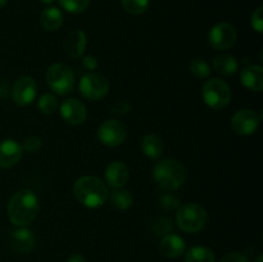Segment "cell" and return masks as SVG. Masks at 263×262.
<instances>
[{
  "mask_svg": "<svg viewBox=\"0 0 263 262\" xmlns=\"http://www.w3.org/2000/svg\"><path fill=\"white\" fill-rule=\"evenodd\" d=\"M10 246L21 253H28L36 246V235L27 226L13 230L10 233Z\"/></svg>",
  "mask_w": 263,
  "mask_h": 262,
  "instance_id": "9a60e30c",
  "label": "cell"
},
{
  "mask_svg": "<svg viewBox=\"0 0 263 262\" xmlns=\"http://www.w3.org/2000/svg\"><path fill=\"white\" fill-rule=\"evenodd\" d=\"M46 84L58 95H67L76 86L74 72L64 63H54L46 69Z\"/></svg>",
  "mask_w": 263,
  "mask_h": 262,
  "instance_id": "5b68a950",
  "label": "cell"
},
{
  "mask_svg": "<svg viewBox=\"0 0 263 262\" xmlns=\"http://www.w3.org/2000/svg\"><path fill=\"white\" fill-rule=\"evenodd\" d=\"M213 69L222 76H231L239 69L238 59L230 54H220L213 59Z\"/></svg>",
  "mask_w": 263,
  "mask_h": 262,
  "instance_id": "ffe728a7",
  "label": "cell"
},
{
  "mask_svg": "<svg viewBox=\"0 0 263 262\" xmlns=\"http://www.w3.org/2000/svg\"><path fill=\"white\" fill-rule=\"evenodd\" d=\"M190 72L198 79H207L211 74V67L203 58H195L189 66Z\"/></svg>",
  "mask_w": 263,
  "mask_h": 262,
  "instance_id": "4316f807",
  "label": "cell"
},
{
  "mask_svg": "<svg viewBox=\"0 0 263 262\" xmlns=\"http://www.w3.org/2000/svg\"><path fill=\"white\" fill-rule=\"evenodd\" d=\"M104 176L107 185H109L113 189H120L128 182L130 171L125 163L120 161H113L105 169Z\"/></svg>",
  "mask_w": 263,
  "mask_h": 262,
  "instance_id": "5bb4252c",
  "label": "cell"
},
{
  "mask_svg": "<svg viewBox=\"0 0 263 262\" xmlns=\"http://www.w3.org/2000/svg\"><path fill=\"white\" fill-rule=\"evenodd\" d=\"M40 25L48 32L58 31L63 25V14L57 7H49L41 12Z\"/></svg>",
  "mask_w": 263,
  "mask_h": 262,
  "instance_id": "d6986e66",
  "label": "cell"
},
{
  "mask_svg": "<svg viewBox=\"0 0 263 262\" xmlns=\"http://www.w3.org/2000/svg\"><path fill=\"white\" fill-rule=\"evenodd\" d=\"M37 95V84L31 76H21L12 87V99L20 107L32 104Z\"/></svg>",
  "mask_w": 263,
  "mask_h": 262,
  "instance_id": "30bf717a",
  "label": "cell"
},
{
  "mask_svg": "<svg viewBox=\"0 0 263 262\" xmlns=\"http://www.w3.org/2000/svg\"><path fill=\"white\" fill-rule=\"evenodd\" d=\"M259 122H261V116L257 115L253 109L244 108L233 116L231 127L239 135H252L257 131Z\"/></svg>",
  "mask_w": 263,
  "mask_h": 262,
  "instance_id": "8fae6325",
  "label": "cell"
},
{
  "mask_svg": "<svg viewBox=\"0 0 263 262\" xmlns=\"http://www.w3.org/2000/svg\"><path fill=\"white\" fill-rule=\"evenodd\" d=\"M82 66L89 71H94L98 68V59L94 55H85L82 58Z\"/></svg>",
  "mask_w": 263,
  "mask_h": 262,
  "instance_id": "d6a6232c",
  "label": "cell"
},
{
  "mask_svg": "<svg viewBox=\"0 0 263 262\" xmlns=\"http://www.w3.org/2000/svg\"><path fill=\"white\" fill-rule=\"evenodd\" d=\"M59 5L71 14H80L89 8L90 0H58Z\"/></svg>",
  "mask_w": 263,
  "mask_h": 262,
  "instance_id": "484cf974",
  "label": "cell"
},
{
  "mask_svg": "<svg viewBox=\"0 0 263 262\" xmlns=\"http://www.w3.org/2000/svg\"><path fill=\"white\" fill-rule=\"evenodd\" d=\"M159 251L167 258H179L186 251V243L176 234H167L161 239Z\"/></svg>",
  "mask_w": 263,
  "mask_h": 262,
  "instance_id": "2e32d148",
  "label": "cell"
},
{
  "mask_svg": "<svg viewBox=\"0 0 263 262\" xmlns=\"http://www.w3.org/2000/svg\"><path fill=\"white\" fill-rule=\"evenodd\" d=\"M131 109H133V105H131V103L126 102V100H118V102H116L115 104L112 105V108H110V112H112L113 115L122 116V115H126V113L131 112Z\"/></svg>",
  "mask_w": 263,
  "mask_h": 262,
  "instance_id": "f546056e",
  "label": "cell"
},
{
  "mask_svg": "<svg viewBox=\"0 0 263 262\" xmlns=\"http://www.w3.org/2000/svg\"><path fill=\"white\" fill-rule=\"evenodd\" d=\"M110 203L117 210L125 211L133 205L134 197L131 192L123 189V188H120V189H115L110 193Z\"/></svg>",
  "mask_w": 263,
  "mask_h": 262,
  "instance_id": "603a6c76",
  "label": "cell"
},
{
  "mask_svg": "<svg viewBox=\"0 0 263 262\" xmlns=\"http://www.w3.org/2000/svg\"><path fill=\"white\" fill-rule=\"evenodd\" d=\"M220 262H251L248 259V257L243 253H239V252H233V253L226 254L225 257H222Z\"/></svg>",
  "mask_w": 263,
  "mask_h": 262,
  "instance_id": "1f68e13d",
  "label": "cell"
},
{
  "mask_svg": "<svg viewBox=\"0 0 263 262\" xmlns=\"http://www.w3.org/2000/svg\"><path fill=\"white\" fill-rule=\"evenodd\" d=\"M202 97L211 109L220 110L228 107L231 100V89L223 80L213 77L203 84Z\"/></svg>",
  "mask_w": 263,
  "mask_h": 262,
  "instance_id": "8992f818",
  "label": "cell"
},
{
  "mask_svg": "<svg viewBox=\"0 0 263 262\" xmlns=\"http://www.w3.org/2000/svg\"><path fill=\"white\" fill-rule=\"evenodd\" d=\"M87 39L82 30H74L64 40V50L71 58L79 59L84 55Z\"/></svg>",
  "mask_w": 263,
  "mask_h": 262,
  "instance_id": "ac0fdd59",
  "label": "cell"
},
{
  "mask_svg": "<svg viewBox=\"0 0 263 262\" xmlns=\"http://www.w3.org/2000/svg\"><path fill=\"white\" fill-rule=\"evenodd\" d=\"M97 136L103 145L115 148V146L121 145L126 140L127 128L121 121L107 120L99 126Z\"/></svg>",
  "mask_w": 263,
  "mask_h": 262,
  "instance_id": "9c48e42d",
  "label": "cell"
},
{
  "mask_svg": "<svg viewBox=\"0 0 263 262\" xmlns=\"http://www.w3.org/2000/svg\"><path fill=\"white\" fill-rule=\"evenodd\" d=\"M41 144L43 143H41V139L39 138V136L31 135V136H27V138L23 140L22 149L23 151L28 152V153H36V152L40 151Z\"/></svg>",
  "mask_w": 263,
  "mask_h": 262,
  "instance_id": "83f0119b",
  "label": "cell"
},
{
  "mask_svg": "<svg viewBox=\"0 0 263 262\" xmlns=\"http://www.w3.org/2000/svg\"><path fill=\"white\" fill-rule=\"evenodd\" d=\"M37 108L44 115H53L58 109V99L54 94L45 92L37 100Z\"/></svg>",
  "mask_w": 263,
  "mask_h": 262,
  "instance_id": "cb8c5ba5",
  "label": "cell"
},
{
  "mask_svg": "<svg viewBox=\"0 0 263 262\" xmlns=\"http://www.w3.org/2000/svg\"><path fill=\"white\" fill-rule=\"evenodd\" d=\"M73 194L82 205L87 208H99L109 198L108 186L95 176H82L73 185Z\"/></svg>",
  "mask_w": 263,
  "mask_h": 262,
  "instance_id": "7a4b0ae2",
  "label": "cell"
},
{
  "mask_svg": "<svg viewBox=\"0 0 263 262\" xmlns=\"http://www.w3.org/2000/svg\"><path fill=\"white\" fill-rule=\"evenodd\" d=\"M153 179L159 188L167 192H174L186 181V169L176 159H162L154 166Z\"/></svg>",
  "mask_w": 263,
  "mask_h": 262,
  "instance_id": "3957f363",
  "label": "cell"
},
{
  "mask_svg": "<svg viewBox=\"0 0 263 262\" xmlns=\"http://www.w3.org/2000/svg\"><path fill=\"white\" fill-rule=\"evenodd\" d=\"M240 81L244 86L253 92L263 90V68L259 64H251L244 67L240 73Z\"/></svg>",
  "mask_w": 263,
  "mask_h": 262,
  "instance_id": "e0dca14e",
  "label": "cell"
},
{
  "mask_svg": "<svg viewBox=\"0 0 263 262\" xmlns=\"http://www.w3.org/2000/svg\"><path fill=\"white\" fill-rule=\"evenodd\" d=\"M238 39L235 27L228 22H220L208 32V43L216 50H228L233 48Z\"/></svg>",
  "mask_w": 263,
  "mask_h": 262,
  "instance_id": "ba28073f",
  "label": "cell"
},
{
  "mask_svg": "<svg viewBox=\"0 0 263 262\" xmlns=\"http://www.w3.org/2000/svg\"><path fill=\"white\" fill-rule=\"evenodd\" d=\"M185 252V262H216L215 253L208 247L195 246Z\"/></svg>",
  "mask_w": 263,
  "mask_h": 262,
  "instance_id": "7402d4cb",
  "label": "cell"
},
{
  "mask_svg": "<svg viewBox=\"0 0 263 262\" xmlns=\"http://www.w3.org/2000/svg\"><path fill=\"white\" fill-rule=\"evenodd\" d=\"M0 91H2V89H0Z\"/></svg>",
  "mask_w": 263,
  "mask_h": 262,
  "instance_id": "74e56055",
  "label": "cell"
},
{
  "mask_svg": "<svg viewBox=\"0 0 263 262\" xmlns=\"http://www.w3.org/2000/svg\"><path fill=\"white\" fill-rule=\"evenodd\" d=\"M159 202H161V205H163L164 208H174V207H179L180 205V200L172 194L162 195Z\"/></svg>",
  "mask_w": 263,
  "mask_h": 262,
  "instance_id": "4dcf8cb0",
  "label": "cell"
},
{
  "mask_svg": "<svg viewBox=\"0 0 263 262\" xmlns=\"http://www.w3.org/2000/svg\"><path fill=\"white\" fill-rule=\"evenodd\" d=\"M144 154L152 159H158L163 154V141L156 134H146L141 140Z\"/></svg>",
  "mask_w": 263,
  "mask_h": 262,
  "instance_id": "44dd1931",
  "label": "cell"
},
{
  "mask_svg": "<svg viewBox=\"0 0 263 262\" xmlns=\"http://www.w3.org/2000/svg\"><path fill=\"white\" fill-rule=\"evenodd\" d=\"M22 145L13 139H5L0 141V167L2 169H10L15 166L22 158Z\"/></svg>",
  "mask_w": 263,
  "mask_h": 262,
  "instance_id": "4fadbf2b",
  "label": "cell"
},
{
  "mask_svg": "<svg viewBox=\"0 0 263 262\" xmlns=\"http://www.w3.org/2000/svg\"><path fill=\"white\" fill-rule=\"evenodd\" d=\"M262 261H263V256H262V254H259V256L257 257L256 262H262Z\"/></svg>",
  "mask_w": 263,
  "mask_h": 262,
  "instance_id": "8d00e7d4",
  "label": "cell"
},
{
  "mask_svg": "<svg viewBox=\"0 0 263 262\" xmlns=\"http://www.w3.org/2000/svg\"><path fill=\"white\" fill-rule=\"evenodd\" d=\"M122 7L128 14L140 15L148 10L151 0H121Z\"/></svg>",
  "mask_w": 263,
  "mask_h": 262,
  "instance_id": "d4e9b609",
  "label": "cell"
},
{
  "mask_svg": "<svg viewBox=\"0 0 263 262\" xmlns=\"http://www.w3.org/2000/svg\"><path fill=\"white\" fill-rule=\"evenodd\" d=\"M67 262H87L82 254H72L71 257H68Z\"/></svg>",
  "mask_w": 263,
  "mask_h": 262,
  "instance_id": "836d02e7",
  "label": "cell"
},
{
  "mask_svg": "<svg viewBox=\"0 0 263 262\" xmlns=\"http://www.w3.org/2000/svg\"><path fill=\"white\" fill-rule=\"evenodd\" d=\"M40 3H43V4H51L53 2H55V0H39Z\"/></svg>",
  "mask_w": 263,
  "mask_h": 262,
  "instance_id": "e575fe53",
  "label": "cell"
},
{
  "mask_svg": "<svg viewBox=\"0 0 263 262\" xmlns=\"http://www.w3.org/2000/svg\"><path fill=\"white\" fill-rule=\"evenodd\" d=\"M7 3H8V0H0V9L5 7V5H7Z\"/></svg>",
  "mask_w": 263,
  "mask_h": 262,
  "instance_id": "d590c367",
  "label": "cell"
},
{
  "mask_svg": "<svg viewBox=\"0 0 263 262\" xmlns=\"http://www.w3.org/2000/svg\"><path fill=\"white\" fill-rule=\"evenodd\" d=\"M262 13H263V8L258 7L256 10L253 12L251 17V25L253 27L254 31H257L258 33L263 32V17H262Z\"/></svg>",
  "mask_w": 263,
  "mask_h": 262,
  "instance_id": "f1b7e54d",
  "label": "cell"
},
{
  "mask_svg": "<svg viewBox=\"0 0 263 262\" xmlns=\"http://www.w3.org/2000/svg\"><path fill=\"white\" fill-rule=\"evenodd\" d=\"M59 112H61L62 118L67 123L73 126L82 125L87 117L86 107L84 105V103L73 99V98L64 100L61 107H59Z\"/></svg>",
  "mask_w": 263,
  "mask_h": 262,
  "instance_id": "7c38bea8",
  "label": "cell"
},
{
  "mask_svg": "<svg viewBox=\"0 0 263 262\" xmlns=\"http://www.w3.org/2000/svg\"><path fill=\"white\" fill-rule=\"evenodd\" d=\"M208 213L204 207L197 203H189L179 207L176 223L185 233H198L207 225Z\"/></svg>",
  "mask_w": 263,
  "mask_h": 262,
  "instance_id": "277c9868",
  "label": "cell"
},
{
  "mask_svg": "<svg viewBox=\"0 0 263 262\" xmlns=\"http://www.w3.org/2000/svg\"><path fill=\"white\" fill-rule=\"evenodd\" d=\"M109 81L107 77L97 72H89L79 82L80 94L89 100H99L109 92Z\"/></svg>",
  "mask_w": 263,
  "mask_h": 262,
  "instance_id": "52a82bcc",
  "label": "cell"
},
{
  "mask_svg": "<svg viewBox=\"0 0 263 262\" xmlns=\"http://www.w3.org/2000/svg\"><path fill=\"white\" fill-rule=\"evenodd\" d=\"M39 198L31 189H21L12 195L7 212L10 222L22 228L33 222L39 213Z\"/></svg>",
  "mask_w": 263,
  "mask_h": 262,
  "instance_id": "6da1fadb",
  "label": "cell"
}]
</instances>
